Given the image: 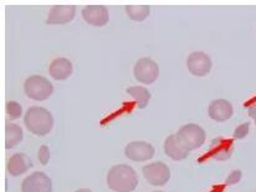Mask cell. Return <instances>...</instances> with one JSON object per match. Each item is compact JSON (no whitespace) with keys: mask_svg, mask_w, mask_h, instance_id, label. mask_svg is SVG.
Segmentation results:
<instances>
[{"mask_svg":"<svg viewBox=\"0 0 256 192\" xmlns=\"http://www.w3.org/2000/svg\"><path fill=\"white\" fill-rule=\"evenodd\" d=\"M107 185L112 191L132 192L138 185L137 174L130 165H114L107 174Z\"/></svg>","mask_w":256,"mask_h":192,"instance_id":"1","label":"cell"},{"mask_svg":"<svg viewBox=\"0 0 256 192\" xmlns=\"http://www.w3.org/2000/svg\"><path fill=\"white\" fill-rule=\"evenodd\" d=\"M24 124L34 135L45 137L52 129L54 117L42 107H30L24 115Z\"/></svg>","mask_w":256,"mask_h":192,"instance_id":"2","label":"cell"},{"mask_svg":"<svg viewBox=\"0 0 256 192\" xmlns=\"http://www.w3.org/2000/svg\"><path fill=\"white\" fill-rule=\"evenodd\" d=\"M176 135L182 147L188 150V152L203 147L206 139V130L200 125L193 124V123L183 125Z\"/></svg>","mask_w":256,"mask_h":192,"instance_id":"3","label":"cell"},{"mask_svg":"<svg viewBox=\"0 0 256 192\" xmlns=\"http://www.w3.org/2000/svg\"><path fill=\"white\" fill-rule=\"evenodd\" d=\"M24 92L32 101L42 102L50 98L54 92V86L46 77L30 76L24 82Z\"/></svg>","mask_w":256,"mask_h":192,"instance_id":"4","label":"cell"},{"mask_svg":"<svg viewBox=\"0 0 256 192\" xmlns=\"http://www.w3.org/2000/svg\"><path fill=\"white\" fill-rule=\"evenodd\" d=\"M133 76L140 83L152 84L160 76V67L156 61L150 57H143L136 62L133 67Z\"/></svg>","mask_w":256,"mask_h":192,"instance_id":"5","label":"cell"},{"mask_svg":"<svg viewBox=\"0 0 256 192\" xmlns=\"http://www.w3.org/2000/svg\"><path fill=\"white\" fill-rule=\"evenodd\" d=\"M142 173L147 183L152 186H164L170 179V168L160 161L143 166Z\"/></svg>","mask_w":256,"mask_h":192,"instance_id":"6","label":"cell"},{"mask_svg":"<svg viewBox=\"0 0 256 192\" xmlns=\"http://www.w3.org/2000/svg\"><path fill=\"white\" fill-rule=\"evenodd\" d=\"M186 67L193 76L206 77L212 70V60L203 51H194L189 53Z\"/></svg>","mask_w":256,"mask_h":192,"instance_id":"7","label":"cell"},{"mask_svg":"<svg viewBox=\"0 0 256 192\" xmlns=\"http://www.w3.org/2000/svg\"><path fill=\"white\" fill-rule=\"evenodd\" d=\"M22 192H52V181L42 171L32 173L22 183Z\"/></svg>","mask_w":256,"mask_h":192,"instance_id":"8","label":"cell"},{"mask_svg":"<svg viewBox=\"0 0 256 192\" xmlns=\"http://www.w3.org/2000/svg\"><path fill=\"white\" fill-rule=\"evenodd\" d=\"M154 147L147 142H130L124 148V156L137 163L150 160L154 156Z\"/></svg>","mask_w":256,"mask_h":192,"instance_id":"9","label":"cell"},{"mask_svg":"<svg viewBox=\"0 0 256 192\" xmlns=\"http://www.w3.org/2000/svg\"><path fill=\"white\" fill-rule=\"evenodd\" d=\"M84 20L92 26L102 27L110 20L108 10L104 5H87L81 11Z\"/></svg>","mask_w":256,"mask_h":192,"instance_id":"10","label":"cell"},{"mask_svg":"<svg viewBox=\"0 0 256 192\" xmlns=\"http://www.w3.org/2000/svg\"><path fill=\"white\" fill-rule=\"evenodd\" d=\"M76 15L75 5H55L51 6L46 19L48 25H62L72 21Z\"/></svg>","mask_w":256,"mask_h":192,"instance_id":"11","label":"cell"},{"mask_svg":"<svg viewBox=\"0 0 256 192\" xmlns=\"http://www.w3.org/2000/svg\"><path fill=\"white\" fill-rule=\"evenodd\" d=\"M232 112H234V109H232V103L229 101H226V99H214L209 104V117L218 123H222L230 119L232 115Z\"/></svg>","mask_w":256,"mask_h":192,"instance_id":"12","label":"cell"},{"mask_svg":"<svg viewBox=\"0 0 256 192\" xmlns=\"http://www.w3.org/2000/svg\"><path fill=\"white\" fill-rule=\"evenodd\" d=\"M32 168V161L26 154L16 153L8 161V173L12 176H20Z\"/></svg>","mask_w":256,"mask_h":192,"instance_id":"13","label":"cell"},{"mask_svg":"<svg viewBox=\"0 0 256 192\" xmlns=\"http://www.w3.org/2000/svg\"><path fill=\"white\" fill-rule=\"evenodd\" d=\"M48 72L56 81H65L72 75V62L68 58L58 57L50 63Z\"/></svg>","mask_w":256,"mask_h":192,"instance_id":"14","label":"cell"},{"mask_svg":"<svg viewBox=\"0 0 256 192\" xmlns=\"http://www.w3.org/2000/svg\"><path fill=\"white\" fill-rule=\"evenodd\" d=\"M163 148H164L166 155L170 156V159H173V160L176 161L184 160V159H186L189 156V152L182 147L180 143L176 139V134L170 135V137L164 140V147Z\"/></svg>","mask_w":256,"mask_h":192,"instance_id":"15","label":"cell"},{"mask_svg":"<svg viewBox=\"0 0 256 192\" xmlns=\"http://www.w3.org/2000/svg\"><path fill=\"white\" fill-rule=\"evenodd\" d=\"M24 134H22V129L16 124H6L5 127V148L6 149H12L16 145L22 143Z\"/></svg>","mask_w":256,"mask_h":192,"instance_id":"16","label":"cell"},{"mask_svg":"<svg viewBox=\"0 0 256 192\" xmlns=\"http://www.w3.org/2000/svg\"><path fill=\"white\" fill-rule=\"evenodd\" d=\"M126 92L137 102V107L140 109H144L146 107L148 106L150 103V99L152 97L150 92L148 91L146 87L142 86H132V87H128L126 89Z\"/></svg>","mask_w":256,"mask_h":192,"instance_id":"17","label":"cell"},{"mask_svg":"<svg viewBox=\"0 0 256 192\" xmlns=\"http://www.w3.org/2000/svg\"><path fill=\"white\" fill-rule=\"evenodd\" d=\"M126 12L130 19L133 21L140 22L150 16V6L148 5H128L126 6Z\"/></svg>","mask_w":256,"mask_h":192,"instance_id":"18","label":"cell"},{"mask_svg":"<svg viewBox=\"0 0 256 192\" xmlns=\"http://www.w3.org/2000/svg\"><path fill=\"white\" fill-rule=\"evenodd\" d=\"M232 150H234V145H232V142H225L222 144V148H216L215 152L213 153L214 159L216 160H226L232 156Z\"/></svg>","mask_w":256,"mask_h":192,"instance_id":"19","label":"cell"},{"mask_svg":"<svg viewBox=\"0 0 256 192\" xmlns=\"http://www.w3.org/2000/svg\"><path fill=\"white\" fill-rule=\"evenodd\" d=\"M6 111L10 119H18L22 115V107L18 102L10 101L6 104Z\"/></svg>","mask_w":256,"mask_h":192,"instance_id":"20","label":"cell"},{"mask_svg":"<svg viewBox=\"0 0 256 192\" xmlns=\"http://www.w3.org/2000/svg\"><path fill=\"white\" fill-rule=\"evenodd\" d=\"M249 129L250 123H242V125H239V127L234 130V138L236 140L244 139V138H246L248 134H249Z\"/></svg>","mask_w":256,"mask_h":192,"instance_id":"21","label":"cell"},{"mask_svg":"<svg viewBox=\"0 0 256 192\" xmlns=\"http://www.w3.org/2000/svg\"><path fill=\"white\" fill-rule=\"evenodd\" d=\"M242 173L240 170H234L230 173V175L228 176L226 180H225V183H226V185L232 186V185H236L238 183H240V180H242Z\"/></svg>","mask_w":256,"mask_h":192,"instance_id":"22","label":"cell"},{"mask_svg":"<svg viewBox=\"0 0 256 192\" xmlns=\"http://www.w3.org/2000/svg\"><path fill=\"white\" fill-rule=\"evenodd\" d=\"M39 161L42 163V165H48V160H50V149H48V145H42L39 150Z\"/></svg>","mask_w":256,"mask_h":192,"instance_id":"23","label":"cell"},{"mask_svg":"<svg viewBox=\"0 0 256 192\" xmlns=\"http://www.w3.org/2000/svg\"><path fill=\"white\" fill-rule=\"evenodd\" d=\"M248 113H249V117L252 118L256 123V104H252V106L248 108Z\"/></svg>","mask_w":256,"mask_h":192,"instance_id":"24","label":"cell"},{"mask_svg":"<svg viewBox=\"0 0 256 192\" xmlns=\"http://www.w3.org/2000/svg\"><path fill=\"white\" fill-rule=\"evenodd\" d=\"M75 192H92V191L88 190V189H80V190H76Z\"/></svg>","mask_w":256,"mask_h":192,"instance_id":"25","label":"cell"},{"mask_svg":"<svg viewBox=\"0 0 256 192\" xmlns=\"http://www.w3.org/2000/svg\"><path fill=\"white\" fill-rule=\"evenodd\" d=\"M153 192H163V191H153Z\"/></svg>","mask_w":256,"mask_h":192,"instance_id":"26","label":"cell"}]
</instances>
